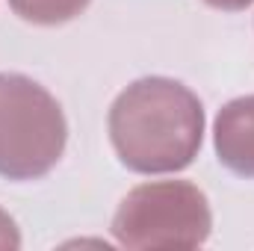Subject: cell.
I'll return each instance as SVG.
<instances>
[{
  "label": "cell",
  "mask_w": 254,
  "mask_h": 251,
  "mask_svg": "<svg viewBox=\"0 0 254 251\" xmlns=\"http://www.w3.org/2000/svg\"><path fill=\"white\" fill-rule=\"evenodd\" d=\"M201 139V101L178 80L142 77L110 107V142L130 172L175 175L198 157Z\"/></svg>",
  "instance_id": "cell-1"
},
{
  "label": "cell",
  "mask_w": 254,
  "mask_h": 251,
  "mask_svg": "<svg viewBox=\"0 0 254 251\" xmlns=\"http://www.w3.org/2000/svg\"><path fill=\"white\" fill-rule=\"evenodd\" d=\"M68 125L57 98L24 74H0V178H45L63 157Z\"/></svg>",
  "instance_id": "cell-2"
},
{
  "label": "cell",
  "mask_w": 254,
  "mask_h": 251,
  "mask_svg": "<svg viewBox=\"0 0 254 251\" xmlns=\"http://www.w3.org/2000/svg\"><path fill=\"white\" fill-rule=\"evenodd\" d=\"M213 213L207 195L187 181H157L130 189L116 210L113 234L125 249H198L207 243Z\"/></svg>",
  "instance_id": "cell-3"
},
{
  "label": "cell",
  "mask_w": 254,
  "mask_h": 251,
  "mask_svg": "<svg viewBox=\"0 0 254 251\" xmlns=\"http://www.w3.org/2000/svg\"><path fill=\"white\" fill-rule=\"evenodd\" d=\"M216 157L219 163L240 175L254 178V95L237 98L222 107L213 127Z\"/></svg>",
  "instance_id": "cell-4"
},
{
  "label": "cell",
  "mask_w": 254,
  "mask_h": 251,
  "mask_svg": "<svg viewBox=\"0 0 254 251\" xmlns=\"http://www.w3.org/2000/svg\"><path fill=\"white\" fill-rule=\"evenodd\" d=\"M92 0H9L18 18L42 27H57L71 18H77Z\"/></svg>",
  "instance_id": "cell-5"
},
{
  "label": "cell",
  "mask_w": 254,
  "mask_h": 251,
  "mask_svg": "<svg viewBox=\"0 0 254 251\" xmlns=\"http://www.w3.org/2000/svg\"><path fill=\"white\" fill-rule=\"evenodd\" d=\"M21 246V231L15 225V219L0 210V249H18Z\"/></svg>",
  "instance_id": "cell-6"
},
{
  "label": "cell",
  "mask_w": 254,
  "mask_h": 251,
  "mask_svg": "<svg viewBox=\"0 0 254 251\" xmlns=\"http://www.w3.org/2000/svg\"><path fill=\"white\" fill-rule=\"evenodd\" d=\"M204 3H210V6H216V9H225V12H240V9L252 6L254 0H204Z\"/></svg>",
  "instance_id": "cell-7"
}]
</instances>
